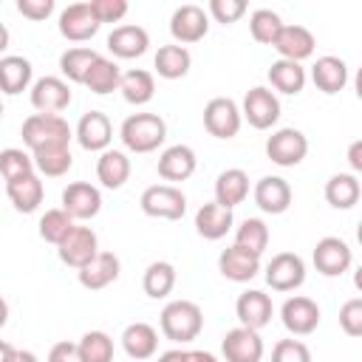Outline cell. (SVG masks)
I'll use <instances>...</instances> for the list:
<instances>
[{
  "label": "cell",
  "mask_w": 362,
  "mask_h": 362,
  "mask_svg": "<svg viewBox=\"0 0 362 362\" xmlns=\"http://www.w3.org/2000/svg\"><path fill=\"white\" fill-rule=\"evenodd\" d=\"M17 11L34 23L48 20L54 11V0H17Z\"/></svg>",
  "instance_id": "obj_49"
},
{
  "label": "cell",
  "mask_w": 362,
  "mask_h": 362,
  "mask_svg": "<svg viewBox=\"0 0 362 362\" xmlns=\"http://www.w3.org/2000/svg\"><path fill=\"white\" fill-rule=\"evenodd\" d=\"M161 334L170 342H192L198 339L201 328H204V311L198 303L192 300H173L164 305L161 311Z\"/></svg>",
  "instance_id": "obj_2"
},
{
  "label": "cell",
  "mask_w": 362,
  "mask_h": 362,
  "mask_svg": "<svg viewBox=\"0 0 362 362\" xmlns=\"http://www.w3.org/2000/svg\"><path fill=\"white\" fill-rule=\"evenodd\" d=\"M119 139L130 153H153L167 139V124L158 113H133L122 122Z\"/></svg>",
  "instance_id": "obj_1"
},
{
  "label": "cell",
  "mask_w": 362,
  "mask_h": 362,
  "mask_svg": "<svg viewBox=\"0 0 362 362\" xmlns=\"http://www.w3.org/2000/svg\"><path fill=\"white\" fill-rule=\"evenodd\" d=\"M348 164H351L354 175H356V173H362V139L351 141V147H348Z\"/></svg>",
  "instance_id": "obj_51"
},
{
  "label": "cell",
  "mask_w": 362,
  "mask_h": 362,
  "mask_svg": "<svg viewBox=\"0 0 362 362\" xmlns=\"http://www.w3.org/2000/svg\"><path fill=\"white\" fill-rule=\"evenodd\" d=\"M76 348L82 362H113V339L105 331H88Z\"/></svg>",
  "instance_id": "obj_42"
},
{
  "label": "cell",
  "mask_w": 362,
  "mask_h": 362,
  "mask_svg": "<svg viewBox=\"0 0 362 362\" xmlns=\"http://www.w3.org/2000/svg\"><path fill=\"white\" fill-rule=\"evenodd\" d=\"M6 322H8V303L0 297V328H3Z\"/></svg>",
  "instance_id": "obj_57"
},
{
  "label": "cell",
  "mask_w": 362,
  "mask_h": 362,
  "mask_svg": "<svg viewBox=\"0 0 362 362\" xmlns=\"http://www.w3.org/2000/svg\"><path fill=\"white\" fill-rule=\"evenodd\" d=\"M235 314L240 320L243 328H252V331H260L263 325L272 322V314H274V305H272V297L263 294L260 288H249L238 297L235 303Z\"/></svg>",
  "instance_id": "obj_18"
},
{
  "label": "cell",
  "mask_w": 362,
  "mask_h": 362,
  "mask_svg": "<svg viewBox=\"0 0 362 362\" xmlns=\"http://www.w3.org/2000/svg\"><path fill=\"white\" fill-rule=\"evenodd\" d=\"M283 25H286V23H283L280 14L272 11V8H257V11H252V17H249V31H252V37H255L260 45H272V42L277 40V34H280Z\"/></svg>",
  "instance_id": "obj_41"
},
{
  "label": "cell",
  "mask_w": 362,
  "mask_h": 362,
  "mask_svg": "<svg viewBox=\"0 0 362 362\" xmlns=\"http://www.w3.org/2000/svg\"><path fill=\"white\" fill-rule=\"evenodd\" d=\"M119 79H122V71H119V65L113 62V59H107V57H96L93 59V65H90V71H88V76H85V88L90 90V93H96V96H105V93H110V90H119Z\"/></svg>",
  "instance_id": "obj_35"
},
{
  "label": "cell",
  "mask_w": 362,
  "mask_h": 362,
  "mask_svg": "<svg viewBox=\"0 0 362 362\" xmlns=\"http://www.w3.org/2000/svg\"><path fill=\"white\" fill-rule=\"evenodd\" d=\"M14 345H8L6 339H0V362H8V354H11Z\"/></svg>",
  "instance_id": "obj_55"
},
{
  "label": "cell",
  "mask_w": 362,
  "mask_h": 362,
  "mask_svg": "<svg viewBox=\"0 0 362 362\" xmlns=\"http://www.w3.org/2000/svg\"><path fill=\"white\" fill-rule=\"evenodd\" d=\"M76 223H74V218L65 212V209H48L42 218H40V238L45 240V243H59L71 229H74Z\"/></svg>",
  "instance_id": "obj_43"
},
{
  "label": "cell",
  "mask_w": 362,
  "mask_h": 362,
  "mask_svg": "<svg viewBox=\"0 0 362 362\" xmlns=\"http://www.w3.org/2000/svg\"><path fill=\"white\" fill-rule=\"evenodd\" d=\"M119 257L113 255V252H99L90 263H85L76 274H79V283L85 286V288H90V291H99V288H105V286H110L116 277H119Z\"/></svg>",
  "instance_id": "obj_24"
},
{
  "label": "cell",
  "mask_w": 362,
  "mask_h": 362,
  "mask_svg": "<svg viewBox=\"0 0 362 362\" xmlns=\"http://www.w3.org/2000/svg\"><path fill=\"white\" fill-rule=\"evenodd\" d=\"M31 161H34V170L48 175V178H59L71 170L74 164V156H71V147L68 144H51V147H40L31 153Z\"/></svg>",
  "instance_id": "obj_33"
},
{
  "label": "cell",
  "mask_w": 362,
  "mask_h": 362,
  "mask_svg": "<svg viewBox=\"0 0 362 362\" xmlns=\"http://www.w3.org/2000/svg\"><path fill=\"white\" fill-rule=\"evenodd\" d=\"M221 351H223L226 362H260L263 359V339L257 331L238 325V328L226 331Z\"/></svg>",
  "instance_id": "obj_15"
},
{
  "label": "cell",
  "mask_w": 362,
  "mask_h": 362,
  "mask_svg": "<svg viewBox=\"0 0 362 362\" xmlns=\"http://www.w3.org/2000/svg\"><path fill=\"white\" fill-rule=\"evenodd\" d=\"M240 119H246L255 130H269L272 124H277L280 119V99L274 96V90L257 85L243 96V107H240Z\"/></svg>",
  "instance_id": "obj_6"
},
{
  "label": "cell",
  "mask_w": 362,
  "mask_h": 362,
  "mask_svg": "<svg viewBox=\"0 0 362 362\" xmlns=\"http://www.w3.org/2000/svg\"><path fill=\"white\" fill-rule=\"evenodd\" d=\"M158 362H187V351H181V348L164 351V354L158 356Z\"/></svg>",
  "instance_id": "obj_53"
},
{
  "label": "cell",
  "mask_w": 362,
  "mask_h": 362,
  "mask_svg": "<svg viewBox=\"0 0 362 362\" xmlns=\"http://www.w3.org/2000/svg\"><path fill=\"white\" fill-rule=\"evenodd\" d=\"M119 90L124 96V102L130 105H147L156 93V79L150 71L144 68H133V71H124L122 79H119Z\"/></svg>",
  "instance_id": "obj_36"
},
{
  "label": "cell",
  "mask_w": 362,
  "mask_h": 362,
  "mask_svg": "<svg viewBox=\"0 0 362 362\" xmlns=\"http://www.w3.org/2000/svg\"><path fill=\"white\" fill-rule=\"evenodd\" d=\"M141 212L150 218H164V221H178L187 212V195L178 187L170 184H153L141 192Z\"/></svg>",
  "instance_id": "obj_4"
},
{
  "label": "cell",
  "mask_w": 362,
  "mask_h": 362,
  "mask_svg": "<svg viewBox=\"0 0 362 362\" xmlns=\"http://www.w3.org/2000/svg\"><path fill=\"white\" fill-rule=\"evenodd\" d=\"M62 209L74 221H90L102 209V192L88 181H74L62 189Z\"/></svg>",
  "instance_id": "obj_13"
},
{
  "label": "cell",
  "mask_w": 362,
  "mask_h": 362,
  "mask_svg": "<svg viewBox=\"0 0 362 362\" xmlns=\"http://www.w3.org/2000/svg\"><path fill=\"white\" fill-rule=\"evenodd\" d=\"M249 195V175L238 167H229L223 170L218 178H215V204L232 209L238 204H243Z\"/></svg>",
  "instance_id": "obj_28"
},
{
  "label": "cell",
  "mask_w": 362,
  "mask_h": 362,
  "mask_svg": "<svg viewBox=\"0 0 362 362\" xmlns=\"http://www.w3.org/2000/svg\"><path fill=\"white\" fill-rule=\"evenodd\" d=\"M272 362H311V351L300 339H280L272 348Z\"/></svg>",
  "instance_id": "obj_45"
},
{
  "label": "cell",
  "mask_w": 362,
  "mask_h": 362,
  "mask_svg": "<svg viewBox=\"0 0 362 362\" xmlns=\"http://www.w3.org/2000/svg\"><path fill=\"white\" fill-rule=\"evenodd\" d=\"M314 34L305 28V25H283L277 40L272 42V48L280 54V59H288V62H303L314 54Z\"/></svg>",
  "instance_id": "obj_19"
},
{
  "label": "cell",
  "mask_w": 362,
  "mask_h": 362,
  "mask_svg": "<svg viewBox=\"0 0 362 362\" xmlns=\"http://www.w3.org/2000/svg\"><path fill=\"white\" fill-rule=\"evenodd\" d=\"M209 31V17L201 6L195 3H187V6H178L170 17V34L175 40V45H192V42H201Z\"/></svg>",
  "instance_id": "obj_7"
},
{
  "label": "cell",
  "mask_w": 362,
  "mask_h": 362,
  "mask_svg": "<svg viewBox=\"0 0 362 362\" xmlns=\"http://www.w3.org/2000/svg\"><path fill=\"white\" fill-rule=\"evenodd\" d=\"M266 283L274 291H294L305 283V263L294 252H280L266 266Z\"/></svg>",
  "instance_id": "obj_10"
},
{
  "label": "cell",
  "mask_w": 362,
  "mask_h": 362,
  "mask_svg": "<svg viewBox=\"0 0 362 362\" xmlns=\"http://www.w3.org/2000/svg\"><path fill=\"white\" fill-rule=\"evenodd\" d=\"M198 167L195 150L187 144H173L158 156V175L164 181H187Z\"/></svg>",
  "instance_id": "obj_23"
},
{
  "label": "cell",
  "mask_w": 362,
  "mask_h": 362,
  "mask_svg": "<svg viewBox=\"0 0 362 362\" xmlns=\"http://www.w3.org/2000/svg\"><path fill=\"white\" fill-rule=\"evenodd\" d=\"M23 144L34 153L40 147H51V144H68L71 147V124L62 119V116H54V113H31L25 122H23Z\"/></svg>",
  "instance_id": "obj_3"
},
{
  "label": "cell",
  "mask_w": 362,
  "mask_h": 362,
  "mask_svg": "<svg viewBox=\"0 0 362 362\" xmlns=\"http://www.w3.org/2000/svg\"><path fill=\"white\" fill-rule=\"evenodd\" d=\"M88 6H90L93 17L99 20V25L102 23H119L130 8L127 0H88Z\"/></svg>",
  "instance_id": "obj_46"
},
{
  "label": "cell",
  "mask_w": 362,
  "mask_h": 362,
  "mask_svg": "<svg viewBox=\"0 0 362 362\" xmlns=\"http://www.w3.org/2000/svg\"><path fill=\"white\" fill-rule=\"evenodd\" d=\"M255 204L266 215H283L291 206V187L280 175H263L255 184Z\"/></svg>",
  "instance_id": "obj_20"
},
{
  "label": "cell",
  "mask_w": 362,
  "mask_h": 362,
  "mask_svg": "<svg viewBox=\"0 0 362 362\" xmlns=\"http://www.w3.org/2000/svg\"><path fill=\"white\" fill-rule=\"evenodd\" d=\"M8 362H40L34 351H25V348H11L8 354Z\"/></svg>",
  "instance_id": "obj_52"
},
{
  "label": "cell",
  "mask_w": 362,
  "mask_h": 362,
  "mask_svg": "<svg viewBox=\"0 0 362 362\" xmlns=\"http://www.w3.org/2000/svg\"><path fill=\"white\" fill-rule=\"evenodd\" d=\"M359 195H362V187H359V178L354 173H337L325 181V201L334 206V209H351L359 204Z\"/></svg>",
  "instance_id": "obj_32"
},
{
  "label": "cell",
  "mask_w": 362,
  "mask_h": 362,
  "mask_svg": "<svg viewBox=\"0 0 362 362\" xmlns=\"http://www.w3.org/2000/svg\"><path fill=\"white\" fill-rule=\"evenodd\" d=\"M218 272L232 280V283H249L257 277L260 272V257L255 255H246L243 249L238 246H226L221 255H218Z\"/></svg>",
  "instance_id": "obj_21"
},
{
  "label": "cell",
  "mask_w": 362,
  "mask_h": 362,
  "mask_svg": "<svg viewBox=\"0 0 362 362\" xmlns=\"http://www.w3.org/2000/svg\"><path fill=\"white\" fill-rule=\"evenodd\" d=\"M232 246L243 249L246 255L260 257V255L266 252V246H269V226H266L260 218H246V221L238 226Z\"/></svg>",
  "instance_id": "obj_38"
},
{
  "label": "cell",
  "mask_w": 362,
  "mask_h": 362,
  "mask_svg": "<svg viewBox=\"0 0 362 362\" xmlns=\"http://www.w3.org/2000/svg\"><path fill=\"white\" fill-rule=\"evenodd\" d=\"M122 348L130 359H150L158 351V331L147 322H133L122 331Z\"/></svg>",
  "instance_id": "obj_25"
},
{
  "label": "cell",
  "mask_w": 362,
  "mask_h": 362,
  "mask_svg": "<svg viewBox=\"0 0 362 362\" xmlns=\"http://www.w3.org/2000/svg\"><path fill=\"white\" fill-rule=\"evenodd\" d=\"M311 257H314L317 272L325 274V277H339V274H345V272L351 269V260H354L351 246H348L342 238H334V235L317 240Z\"/></svg>",
  "instance_id": "obj_12"
},
{
  "label": "cell",
  "mask_w": 362,
  "mask_h": 362,
  "mask_svg": "<svg viewBox=\"0 0 362 362\" xmlns=\"http://www.w3.org/2000/svg\"><path fill=\"white\" fill-rule=\"evenodd\" d=\"M28 173H34V161L25 150H20V147L0 150V175H3L6 184L14 181V178H23Z\"/></svg>",
  "instance_id": "obj_44"
},
{
  "label": "cell",
  "mask_w": 362,
  "mask_h": 362,
  "mask_svg": "<svg viewBox=\"0 0 362 362\" xmlns=\"http://www.w3.org/2000/svg\"><path fill=\"white\" fill-rule=\"evenodd\" d=\"M31 105L37 113H54L59 116L71 105V88L59 76H42L31 85Z\"/></svg>",
  "instance_id": "obj_14"
},
{
  "label": "cell",
  "mask_w": 362,
  "mask_h": 362,
  "mask_svg": "<svg viewBox=\"0 0 362 362\" xmlns=\"http://www.w3.org/2000/svg\"><path fill=\"white\" fill-rule=\"evenodd\" d=\"M76 141L82 150L105 153L113 141V124L102 110H88L76 124Z\"/></svg>",
  "instance_id": "obj_16"
},
{
  "label": "cell",
  "mask_w": 362,
  "mask_h": 362,
  "mask_svg": "<svg viewBox=\"0 0 362 362\" xmlns=\"http://www.w3.org/2000/svg\"><path fill=\"white\" fill-rule=\"evenodd\" d=\"M311 79H314L317 90L334 96L348 85V65L339 57H320L311 68Z\"/></svg>",
  "instance_id": "obj_27"
},
{
  "label": "cell",
  "mask_w": 362,
  "mask_h": 362,
  "mask_svg": "<svg viewBox=\"0 0 362 362\" xmlns=\"http://www.w3.org/2000/svg\"><path fill=\"white\" fill-rule=\"evenodd\" d=\"M209 14L215 17V23L232 25L246 14V3L243 0H209Z\"/></svg>",
  "instance_id": "obj_47"
},
{
  "label": "cell",
  "mask_w": 362,
  "mask_h": 362,
  "mask_svg": "<svg viewBox=\"0 0 362 362\" xmlns=\"http://www.w3.org/2000/svg\"><path fill=\"white\" fill-rule=\"evenodd\" d=\"M99 20L93 17L88 3H71L59 14V34L71 42H85L99 31Z\"/></svg>",
  "instance_id": "obj_17"
},
{
  "label": "cell",
  "mask_w": 362,
  "mask_h": 362,
  "mask_svg": "<svg viewBox=\"0 0 362 362\" xmlns=\"http://www.w3.org/2000/svg\"><path fill=\"white\" fill-rule=\"evenodd\" d=\"M6 192H8V201L14 204L17 212H34L40 204H42V195H45V187L40 181L37 173H28L23 178H14L6 184Z\"/></svg>",
  "instance_id": "obj_29"
},
{
  "label": "cell",
  "mask_w": 362,
  "mask_h": 362,
  "mask_svg": "<svg viewBox=\"0 0 362 362\" xmlns=\"http://www.w3.org/2000/svg\"><path fill=\"white\" fill-rule=\"evenodd\" d=\"M141 286H144V294L153 297V300L167 297V294L175 288V266L167 263V260H156V263H150V266L144 269V280H141Z\"/></svg>",
  "instance_id": "obj_39"
},
{
  "label": "cell",
  "mask_w": 362,
  "mask_h": 362,
  "mask_svg": "<svg viewBox=\"0 0 362 362\" xmlns=\"http://www.w3.org/2000/svg\"><path fill=\"white\" fill-rule=\"evenodd\" d=\"M308 153V139L297 127H283L269 136L266 141V156L277 167H297Z\"/></svg>",
  "instance_id": "obj_9"
},
{
  "label": "cell",
  "mask_w": 362,
  "mask_h": 362,
  "mask_svg": "<svg viewBox=\"0 0 362 362\" xmlns=\"http://www.w3.org/2000/svg\"><path fill=\"white\" fill-rule=\"evenodd\" d=\"M240 107L229 96H215L204 107V127L215 139H235L240 130Z\"/></svg>",
  "instance_id": "obj_8"
},
{
  "label": "cell",
  "mask_w": 362,
  "mask_h": 362,
  "mask_svg": "<svg viewBox=\"0 0 362 362\" xmlns=\"http://www.w3.org/2000/svg\"><path fill=\"white\" fill-rule=\"evenodd\" d=\"M269 82L274 90L286 93V96H297L305 88V68L300 62H288V59H277L269 68Z\"/></svg>",
  "instance_id": "obj_34"
},
{
  "label": "cell",
  "mask_w": 362,
  "mask_h": 362,
  "mask_svg": "<svg viewBox=\"0 0 362 362\" xmlns=\"http://www.w3.org/2000/svg\"><path fill=\"white\" fill-rule=\"evenodd\" d=\"M187 362H218L209 351H187Z\"/></svg>",
  "instance_id": "obj_54"
},
{
  "label": "cell",
  "mask_w": 362,
  "mask_h": 362,
  "mask_svg": "<svg viewBox=\"0 0 362 362\" xmlns=\"http://www.w3.org/2000/svg\"><path fill=\"white\" fill-rule=\"evenodd\" d=\"M57 252H59V260L71 269H82L85 263H90L96 255H99V238L90 226H74L59 243H57Z\"/></svg>",
  "instance_id": "obj_5"
},
{
  "label": "cell",
  "mask_w": 362,
  "mask_h": 362,
  "mask_svg": "<svg viewBox=\"0 0 362 362\" xmlns=\"http://www.w3.org/2000/svg\"><path fill=\"white\" fill-rule=\"evenodd\" d=\"M339 328L348 337H362V300L354 297L339 308Z\"/></svg>",
  "instance_id": "obj_48"
},
{
  "label": "cell",
  "mask_w": 362,
  "mask_h": 362,
  "mask_svg": "<svg viewBox=\"0 0 362 362\" xmlns=\"http://www.w3.org/2000/svg\"><path fill=\"white\" fill-rule=\"evenodd\" d=\"M107 48L119 59H136L150 48V34L141 25H119L107 34Z\"/></svg>",
  "instance_id": "obj_22"
},
{
  "label": "cell",
  "mask_w": 362,
  "mask_h": 362,
  "mask_svg": "<svg viewBox=\"0 0 362 362\" xmlns=\"http://www.w3.org/2000/svg\"><path fill=\"white\" fill-rule=\"evenodd\" d=\"M232 221H235L232 218V209H226V206H221L215 201L204 204L195 212V229H198V235L204 240H221L232 229Z\"/></svg>",
  "instance_id": "obj_26"
},
{
  "label": "cell",
  "mask_w": 362,
  "mask_h": 362,
  "mask_svg": "<svg viewBox=\"0 0 362 362\" xmlns=\"http://www.w3.org/2000/svg\"><path fill=\"white\" fill-rule=\"evenodd\" d=\"M6 48H8V28L0 23V54H3Z\"/></svg>",
  "instance_id": "obj_56"
},
{
  "label": "cell",
  "mask_w": 362,
  "mask_h": 362,
  "mask_svg": "<svg viewBox=\"0 0 362 362\" xmlns=\"http://www.w3.org/2000/svg\"><path fill=\"white\" fill-rule=\"evenodd\" d=\"M48 362H82L76 342H68V339L57 342V345L48 351Z\"/></svg>",
  "instance_id": "obj_50"
},
{
  "label": "cell",
  "mask_w": 362,
  "mask_h": 362,
  "mask_svg": "<svg viewBox=\"0 0 362 362\" xmlns=\"http://www.w3.org/2000/svg\"><path fill=\"white\" fill-rule=\"evenodd\" d=\"M0 119H3V102H0Z\"/></svg>",
  "instance_id": "obj_58"
},
{
  "label": "cell",
  "mask_w": 362,
  "mask_h": 362,
  "mask_svg": "<svg viewBox=\"0 0 362 362\" xmlns=\"http://www.w3.org/2000/svg\"><path fill=\"white\" fill-rule=\"evenodd\" d=\"M280 320H283V325H286L288 334L308 337L320 325V305L311 297H303V294L288 297L283 303V308H280Z\"/></svg>",
  "instance_id": "obj_11"
},
{
  "label": "cell",
  "mask_w": 362,
  "mask_h": 362,
  "mask_svg": "<svg viewBox=\"0 0 362 362\" xmlns=\"http://www.w3.org/2000/svg\"><path fill=\"white\" fill-rule=\"evenodd\" d=\"M31 74L34 68L25 57H17V54L0 57V93H8V96L23 93L31 85Z\"/></svg>",
  "instance_id": "obj_30"
},
{
  "label": "cell",
  "mask_w": 362,
  "mask_h": 362,
  "mask_svg": "<svg viewBox=\"0 0 362 362\" xmlns=\"http://www.w3.org/2000/svg\"><path fill=\"white\" fill-rule=\"evenodd\" d=\"M153 65H156V74L158 76H164V79H181V76H187V71L192 65V57H189V51L184 45H161L156 51Z\"/></svg>",
  "instance_id": "obj_37"
},
{
  "label": "cell",
  "mask_w": 362,
  "mask_h": 362,
  "mask_svg": "<svg viewBox=\"0 0 362 362\" xmlns=\"http://www.w3.org/2000/svg\"><path fill=\"white\" fill-rule=\"evenodd\" d=\"M96 57H99V54H96L93 48H85V45L68 48V51L59 57V71H62V76L71 79V82H85V76H88V71H90V65H93Z\"/></svg>",
  "instance_id": "obj_40"
},
{
  "label": "cell",
  "mask_w": 362,
  "mask_h": 362,
  "mask_svg": "<svg viewBox=\"0 0 362 362\" xmlns=\"http://www.w3.org/2000/svg\"><path fill=\"white\" fill-rule=\"evenodd\" d=\"M96 178L102 187L107 189H119L124 187V181L130 178V158L122 153V150H105L99 158H96Z\"/></svg>",
  "instance_id": "obj_31"
}]
</instances>
